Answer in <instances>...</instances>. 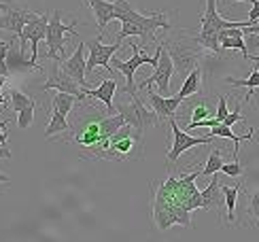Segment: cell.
<instances>
[{
	"instance_id": "cell-35",
	"label": "cell",
	"mask_w": 259,
	"mask_h": 242,
	"mask_svg": "<svg viewBox=\"0 0 259 242\" xmlns=\"http://www.w3.org/2000/svg\"><path fill=\"white\" fill-rule=\"evenodd\" d=\"M259 21V0H253V5H251V13H249V24H257Z\"/></svg>"
},
{
	"instance_id": "cell-29",
	"label": "cell",
	"mask_w": 259,
	"mask_h": 242,
	"mask_svg": "<svg viewBox=\"0 0 259 242\" xmlns=\"http://www.w3.org/2000/svg\"><path fill=\"white\" fill-rule=\"evenodd\" d=\"M34 108H36V104L32 102L30 106L21 108V111L17 113V128L19 130H28L32 124H34Z\"/></svg>"
},
{
	"instance_id": "cell-16",
	"label": "cell",
	"mask_w": 259,
	"mask_h": 242,
	"mask_svg": "<svg viewBox=\"0 0 259 242\" xmlns=\"http://www.w3.org/2000/svg\"><path fill=\"white\" fill-rule=\"evenodd\" d=\"M221 51H240L242 58L249 60V49L244 43V28H225L219 32Z\"/></svg>"
},
{
	"instance_id": "cell-27",
	"label": "cell",
	"mask_w": 259,
	"mask_h": 242,
	"mask_svg": "<svg viewBox=\"0 0 259 242\" xmlns=\"http://www.w3.org/2000/svg\"><path fill=\"white\" fill-rule=\"evenodd\" d=\"M189 117L191 121H200V119H208V117H214V111L210 108L208 100H193V106H191V111H189ZM189 121V124H191Z\"/></svg>"
},
{
	"instance_id": "cell-3",
	"label": "cell",
	"mask_w": 259,
	"mask_h": 242,
	"mask_svg": "<svg viewBox=\"0 0 259 242\" xmlns=\"http://www.w3.org/2000/svg\"><path fill=\"white\" fill-rule=\"evenodd\" d=\"M164 43H166V49L172 58V64H175V72H179L183 79H185L196 66H200L204 51L196 47V43H193V38L189 34L179 38V41L168 38Z\"/></svg>"
},
{
	"instance_id": "cell-39",
	"label": "cell",
	"mask_w": 259,
	"mask_h": 242,
	"mask_svg": "<svg viewBox=\"0 0 259 242\" xmlns=\"http://www.w3.org/2000/svg\"><path fill=\"white\" fill-rule=\"evenodd\" d=\"M238 3H249V5H253V0H238Z\"/></svg>"
},
{
	"instance_id": "cell-33",
	"label": "cell",
	"mask_w": 259,
	"mask_h": 242,
	"mask_svg": "<svg viewBox=\"0 0 259 242\" xmlns=\"http://www.w3.org/2000/svg\"><path fill=\"white\" fill-rule=\"evenodd\" d=\"M228 98L225 96H219V104H217V113H214V117H217L219 121H223L225 117H228Z\"/></svg>"
},
{
	"instance_id": "cell-19",
	"label": "cell",
	"mask_w": 259,
	"mask_h": 242,
	"mask_svg": "<svg viewBox=\"0 0 259 242\" xmlns=\"http://www.w3.org/2000/svg\"><path fill=\"white\" fill-rule=\"evenodd\" d=\"M202 208L204 211H219V208L225 204V195L221 191V183L217 179V172L212 174V181L206 185V189H202Z\"/></svg>"
},
{
	"instance_id": "cell-32",
	"label": "cell",
	"mask_w": 259,
	"mask_h": 242,
	"mask_svg": "<svg viewBox=\"0 0 259 242\" xmlns=\"http://www.w3.org/2000/svg\"><path fill=\"white\" fill-rule=\"evenodd\" d=\"M238 121H244V117H242V113H240V104L234 108V113H228V117H225L221 124H225V126H234V124H238Z\"/></svg>"
},
{
	"instance_id": "cell-38",
	"label": "cell",
	"mask_w": 259,
	"mask_h": 242,
	"mask_svg": "<svg viewBox=\"0 0 259 242\" xmlns=\"http://www.w3.org/2000/svg\"><path fill=\"white\" fill-rule=\"evenodd\" d=\"M9 181H11V179L7 177V174H3V172H0V183H9Z\"/></svg>"
},
{
	"instance_id": "cell-10",
	"label": "cell",
	"mask_w": 259,
	"mask_h": 242,
	"mask_svg": "<svg viewBox=\"0 0 259 242\" xmlns=\"http://www.w3.org/2000/svg\"><path fill=\"white\" fill-rule=\"evenodd\" d=\"M170 128H172V134H175V140H172V149L168 151V168H175V164L181 159L183 153H187L191 147H200V145H210V142L214 140V136H189L185 130H181L177 119L170 117Z\"/></svg>"
},
{
	"instance_id": "cell-34",
	"label": "cell",
	"mask_w": 259,
	"mask_h": 242,
	"mask_svg": "<svg viewBox=\"0 0 259 242\" xmlns=\"http://www.w3.org/2000/svg\"><path fill=\"white\" fill-rule=\"evenodd\" d=\"M11 49H13V41H11V43H7V41H0V60H5V62H7L9 53H11Z\"/></svg>"
},
{
	"instance_id": "cell-26",
	"label": "cell",
	"mask_w": 259,
	"mask_h": 242,
	"mask_svg": "<svg viewBox=\"0 0 259 242\" xmlns=\"http://www.w3.org/2000/svg\"><path fill=\"white\" fill-rule=\"evenodd\" d=\"M77 100H79L77 96H72V94H64V92H58L56 96L51 98V106H56L62 115H66V117H68V113H70L72 108H74V102H77Z\"/></svg>"
},
{
	"instance_id": "cell-5",
	"label": "cell",
	"mask_w": 259,
	"mask_h": 242,
	"mask_svg": "<svg viewBox=\"0 0 259 242\" xmlns=\"http://www.w3.org/2000/svg\"><path fill=\"white\" fill-rule=\"evenodd\" d=\"M81 26V21H72V24H64L62 21V11L56 9L53 15H49V24H47V58L49 60H64V49H66V36L74 34V30Z\"/></svg>"
},
{
	"instance_id": "cell-17",
	"label": "cell",
	"mask_w": 259,
	"mask_h": 242,
	"mask_svg": "<svg viewBox=\"0 0 259 242\" xmlns=\"http://www.w3.org/2000/svg\"><path fill=\"white\" fill-rule=\"evenodd\" d=\"M85 3L90 5L92 13L96 17V24H98V34L104 36V30L106 26H109V21L115 19V3H111V0H85Z\"/></svg>"
},
{
	"instance_id": "cell-4",
	"label": "cell",
	"mask_w": 259,
	"mask_h": 242,
	"mask_svg": "<svg viewBox=\"0 0 259 242\" xmlns=\"http://www.w3.org/2000/svg\"><path fill=\"white\" fill-rule=\"evenodd\" d=\"M130 49H132V58L123 62V60H119V58L113 56V58H111V66L125 76V87H123V92L130 94V96H136V94H138V87H136V81H134V72H136L143 64H151V66L155 68V64L159 62L161 43H159V47L155 49V56H147V53H140V47L134 45V43H130Z\"/></svg>"
},
{
	"instance_id": "cell-22",
	"label": "cell",
	"mask_w": 259,
	"mask_h": 242,
	"mask_svg": "<svg viewBox=\"0 0 259 242\" xmlns=\"http://www.w3.org/2000/svg\"><path fill=\"white\" fill-rule=\"evenodd\" d=\"M225 83L232 85V87H246V96L242 98V102H251L253 100V92L259 87V66H253L249 79H232V76H228Z\"/></svg>"
},
{
	"instance_id": "cell-31",
	"label": "cell",
	"mask_w": 259,
	"mask_h": 242,
	"mask_svg": "<svg viewBox=\"0 0 259 242\" xmlns=\"http://www.w3.org/2000/svg\"><path fill=\"white\" fill-rule=\"evenodd\" d=\"M221 172H223V174H228V177H232V179H236V177H242V174H244V168L238 164V159H234V162H230V164H223V166H221Z\"/></svg>"
},
{
	"instance_id": "cell-1",
	"label": "cell",
	"mask_w": 259,
	"mask_h": 242,
	"mask_svg": "<svg viewBox=\"0 0 259 242\" xmlns=\"http://www.w3.org/2000/svg\"><path fill=\"white\" fill-rule=\"evenodd\" d=\"M198 177L200 172H189L177 177L170 170V177L166 181L153 185V221L157 229L166 232L172 225L191 227L189 213L196 211V208H202V193L193 185Z\"/></svg>"
},
{
	"instance_id": "cell-13",
	"label": "cell",
	"mask_w": 259,
	"mask_h": 242,
	"mask_svg": "<svg viewBox=\"0 0 259 242\" xmlns=\"http://www.w3.org/2000/svg\"><path fill=\"white\" fill-rule=\"evenodd\" d=\"M85 47H88V72H96V68L98 66H102V68L106 70H113L111 66V58L115 56V51L121 49V43L115 41V45H102V34H98L94 41L85 43Z\"/></svg>"
},
{
	"instance_id": "cell-6",
	"label": "cell",
	"mask_w": 259,
	"mask_h": 242,
	"mask_svg": "<svg viewBox=\"0 0 259 242\" xmlns=\"http://www.w3.org/2000/svg\"><path fill=\"white\" fill-rule=\"evenodd\" d=\"M115 108H117V113H121V115H123L125 124L134 126L138 132H143V134H145V130H147V128H153V126H159V124H161L159 117L155 115V111L147 108V104L143 102V98H140L138 94L132 96V102H130V104L117 102Z\"/></svg>"
},
{
	"instance_id": "cell-14",
	"label": "cell",
	"mask_w": 259,
	"mask_h": 242,
	"mask_svg": "<svg viewBox=\"0 0 259 242\" xmlns=\"http://www.w3.org/2000/svg\"><path fill=\"white\" fill-rule=\"evenodd\" d=\"M85 43H79L77 49L72 51L70 58H64L60 60L58 64H62V70L68 72L74 81H77L81 87H88V79H85V74H88V60H85Z\"/></svg>"
},
{
	"instance_id": "cell-7",
	"label": "cell",
	"mask_w": 259,
	"mask_h": 242,
	"mask_svg": "<svg viewBox=\"0 0 259 242\" xmlns=\"http://www.w3.org/2000/svg\"><path fill=\"white\" fill-rule=\"evenodd\" d=\"M47 24H49V15L38 13L34 19H30L28 24L24 26V32H21V36H19V43H21L19 53H21V56H24V51H26V43L30 41V53H32L30 68H34V70H42L38 66V43L45 41Z\"/></svg>"
},
{
	"instance_id": "cell-37",
	"label": "cell",
	"mask_w": 259,
	"mask_h": 242,
	"mask_svg": "<svg viewBox=\"0 0 259 242\" xmlns=\"http://www.w3.org/2000/svg\"><path fill=\"white\" fill-rule=\"evenodd\" d=\"M0 159H11V149L7 145H0Z\"/></svg>"
},
{
	"instance_id": "cell-28",
	"label": "cell",
	"mask_w": 259,
	"mask_h": 242,
	"mask_svg": "<svg viewBox=\"0 0 259 242\" xmlns=\"http://www.w3.org/2000/svg\"><path fill=\"white\" fill-rule=\"evenodd\" d=\"M9 100H11V108H13V113H19L21 108H26V106H30L32 102V98L28 96V94H24V92H19V90H11V94H9Z\"/></svg>"
},
{
	"instance_id": "cell-2",
	"label": "cell",
	"mask_w": 259,
	"mask_h": 242,
	"mask_svg": "<svg viewBox=\"0 0 259 242\" xmlns=\"http://www.w3.org/2000/svg\"><path fill=\"white\" fill-rule=\"evenodd\" d=\"M143 157V132H138L134 126H121L111 136V147L106 153L109 162H130Z\"/></svg>"
},
{
	"instance_id": "cell-18",
	"label": "cell",
	"mask_w": 259,
	"mask_h": 242,
	"mask_svg": "<svg viewBox=\"0 0 259 242\" xmlns=\"http://www.w3.org/2000/svg\"><path fill=\"white\" fill-rule=\"evenodd\" d=\"M83 92L88 98H96L100 100L104 106H106V113H113V98H115V92H117V81L115 76L113 79H104L96 90H90V87H83Z\"/></svg>"
},
{
	"instance_id": "cell-12",
	"label": "cell",
	"mask_w": 259,
	"mask_h": 242,
	"mask_svg": "<svg viewBox=\"0 0 259 242\" xmlns=\"http://www.w3.org/2000/svg\"><path fill=\"white\" fill-rule=\"evenodd\" d=\"M40 90H42V92L56 90V92H64V94H72V96L79 98V102H81V100H88V96H85L83 87H81L77 81H74L68 72H64L62 68H58V62H56V60H53V64H49L47 81L42 83Z\"/></svg>"
},
{
	"instance_id": "cell-20",
	"label": "cell",
	"mask_w": 259,
	"mask_h": 242,
	"mask_svg": "<svg viewBox=\"0 0 259 242\" xmlns=\"http://www.w3.org/2000/svg\"><path fill=\"white\" fill-rule=\"evenodd\" d=\"M202 83H204V72H202V64H200L185 76V81H183V87L177 94L181 98V102H185L189 96H198L202 92Z\"/></svg>"
},
{
	"instance_id": "cell-9",
	"label": "cell",
	"mask_w": 259,
	"mask_h": 242,
	"mask_svg": "<svg viewBox=\"0 0 259 242\" xmlns=\"http://www.w3.org/2000/svg\"><path fill=\"white\" fill-rule=\"evenodd\" d=\"M104 115L96 113V115H85L79 119L77 130H72V140L83 149V151H92L94 147H98L102 142V128H100V121ZM85 153V155H88Z\"/></svg>"
},
{
	"instance_id": "cell-11",
	"label": "cell",
	"mask_w": 259,
	"mask_h": 242,
	"mask_svg": "<svg viewBox=\"0 0 259 242\" xmlns=\"http://www.w3.org/2000/svg\"><path fill=\"white\" fill-rule=\"evenodd\" d=\"M38 13H32V11L24 5H17L15 0H7L5 11H0V30L11 32L13 36H21L24 26L30 19H34Z\"/></svg>"
},
{
	"instance_id": "cell-30",
	"label": "cell",
	"mask_w": 259,
	"mask_h": 242,
	"mask_svg": "<svg viewBox=\"0 0 259 242\" xmlns=\"http://www.w3.org/2000/svg\"><path fill=\"white\" fill-rule=\"evenodd\" d=\"M246 202H249L246 204V215H251L255 219V223L259 225V191H253Z\"/></svg>"
},
{
	"instance_id": "cell-36",
	"label": "cell",
	"mask_w": 259,
	"mask_h": 242,
	"mask_svg": "<svg viewBox=\"0 0 259 242\" xmlns=\"http://www.w3.org/2000/svg\"><path fill=\"white\" fill-rule=\"evenodd\" d=\"M11 76V68L5 60H0V79H9Z\"/></svg>"
},
{
	"instance_id": "cell-25",
	"label": "cell",
	"mask_w": 259,
	"mask_h": 242,
	"mask_svg": "<svg viewBox=\"0 0 259 242\" xmlns=\"http://www.w3.org/2000/svg\"><path fill=\"white\" fill-rule=\"evenodd\" d=\"M223 153H225V149H212V151H210V155H208V159H206V166L200 170V177H212L214 172H221Z\"/></svg>"
},
{
	"instance_id": "cell-23",
	"label": "cell",
	"mask_w": 259,
	"mask_h": 242,
	"mask_svg": "<svg viewBox=\"0 0 259 242\" xmlns=\"http://www.w3.org/2000/svg\"><path fill=\"white\" fill-rule=\"evenodd\" d=\"M70 126L66 121V115H62L56 106H51V115H49V124L45 128V138H51L56 134H68Z\"/></svg>"
},
{
	"instance_id": "cell-15",
	"label": "cell",
	"mask_w": 259,
	"mask_h": 242,
	"mask_svg": "<svg viewBox=\"0 0 259 242\" xmlns=\"http://www.w3.org/2000/svg\"><path fill=\"white\" fill-rule=\"evenodd\" d=\"M143 92H147L151 108L155 111V115L159 117V121H168L170 117H175L177 115V108L183 104L179 96H172V98L170 96H161V94H157L153 90V87H147V90H143Z\"/></svg>"
},
{
	"instance_id": "cell-21",
	"label": "cell",
	"mask_w": 259,
	"mask_h": 242,
	"mask_svg": "<svg viewBox=\"0 0 259 242\" xmlns=\"http://www.w3.org/2000/svg\"><path fill=\"white\" fill-rule=\"evenodd\" d=\"M253 132V130H251ZM251 132H249V134H236V132L230 128V126H225V124H217V126H214V128H210V136H214V138H230V140H234V159H238V155H240V149H238V142L240 140H253V134H251Z\"/></svg>"
},
{
	"instance_id": "cell-24",
	"label": "cell",
	"mask_w": 259,
	"mask_h": 242,
	"mask_svg": "<svg viewBox=\"0 0 259 242\" xmlns=\"http://www.w3.org/2000/svg\"><path fill=\"white\" fill-rule=\"evenodd\" d=\"M221 191L225 195V208H228V215H225V219H228V223L234 225L236 223V204H238V193H240V185H221Z\"/></svg>"
},
{
	"instance_id": "cell-8",
	"label": "cell",
	"mask_w": 259,
	"mask_h": 242,
	"mask_svg": "<svg viewBox=\"0 0 259 242\" xmlns=\"http://www.w3.org/2000/svg\"><path fill=\"white\" fill-rule=\"evenodd\" d=\"M175 74V64H172V58L166 49V43L161 41V53H159V62L155 64V70L151 76H145L136 87L138 90H147V87H157V94L168 96L170 94V79Z\"/></svg>"
}]
</instances>
